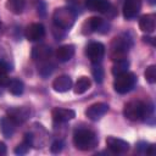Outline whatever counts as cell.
<instances>
[{
	"label": "cell",
	"mask_w": 156,
	"mask_h": 156,
	"mask_svg": "<svg viewBox=\"0 0 156 156\" xmlns=\"http://www.w3.org/2000/svg\"><path fill=\"white\" fill-rule=\"evenodd\" d=\"M152 105H146L141 101H129L124 105L123 115L129 121H146L149 117H152Z\"/></svg>",
	"instance_id": "1"
},
{
	"label": "cell",
	"mask_w": 156,
	"mask_h": 156,
	"mask_svg": "<svg viewBox=\"0 0 156 156\" xmlns=\"http://www.w3.org/2000/svg\"><path fill=\"white\" fill-rule=\"evenodd\" d=\"M73 144L78 150L87 151L96 146L98 136L95 135L94 132L89 129L79 128V129H76L73 133Z\"/></svg>",
	"instance_id": "2"
},
{
	"label": "cell",
	"mask_w": 156,
	"mask_h": 156,
	"mask_svg": "<svg viewBox=\"0 0 156 156\" xmlns=\"http://www.w3.org/2000/svg\"><path fill=\"white\" fill-rule=\"evenodd\" d=\"M52 20L57 28L69 29L76 22V12L68 6L57 7L52 13Z\"/></svg>",
	"instance_id": "3"
},
{
	"label": "cell",
	"mask_w": 156,
	"mask_h": 156,
	"mask_svg": "<svg viewBox=\"0 0 156 156\" xmlns=\"http://www.w3.org/2000/svg\"><path fill=\"white\" fill-rule=\"evenodd\" d=\"M135 82H136L135 74L127 71V72H123V73L116 76L115 82H113V88L117 93L126 94L134 88Z\"/></svg>",
	"instance_id": "4"
},
{
	"label": "cell",
	"mask_w": 156,
	"mask_h": 156,
	"mask_svg": "<svg viewBox=\"0 0 156 156\" xmlns=\"http://www.w3.org/2000/svg\"><path fill=\"white\" fill-rule=\"evenodd\" d=\"M130 46V40L128 38H122V37H118V38H115V40L112 41V45H111V56L112 58L116 61V60H119V58H123L126 52L128 51Z\"/></svg>",
	"instance_id": "5"
},
{
	"label": "cell",
	"mask_w": 156,
	"mask_h": 156,
	"mask_svg": "<svg viewBox=\"0 0 156 156\" xmlns=\"http://www.w3.org/2000/svg\"><path fill=\"white\" fill-rule=\"evenodd\" d=\"M85 52L93 63H100L105 55V46L99 41H93L87 46Z\"/></svg>",
	"instance_id": "6"
},
{
	"label": "cell",
	"mask_w": 156,
	"mask_h": 156,
	"mask_svg": "<svg viewBox=\"0 0 156 156\" xmlns=\"http://www.w3.org/2000/svg\"><path fill=\"white\" fill-rule=\"evenodd\" d=\"M83 29H85L84 33H91V32H101V33H105L106 30H108V24L102 18L91 17V18H89L84 23Z\"/></svg>",
	"instance_id": "7"
},
{
	"label": "cell",
	"mask_w": 156,
	"mask_h": 156,
	"mask_svg": "<svg viewBox=\"0 0 156 156\" xmlns=\"http://www.w3.org/2000/svg\"><path fill=\"white\" fill-rule=\"evenodd\" d=\"M106 145L108 150L113 154H124L129 150V143L123 139H118L115 136H108L106 139Z\"/></svg>",
	"instance_id": "8"
},
{
	"label": "cell",
	"mask_w": 156,
	"mask_h": 156,
	"mask_svg": "<svg viewBox=\"0 0 156 156\" xmlns=\"http://www.w3.org/2000/svg\"><path fill=\"white\" fill-rule=\"evenodd\" d=\"M24 35L29 41H38L44 38L45 28L41 23H32L26 28Z\"/></svg>",
	"instance_id": "9"
},
{
	"label": "cell",
	"mask_w": 156,
	"mask_h": 156,
	"mask_svg": "<svg viewBox=\"0 0 156 156\" xmlns=\"http://www.w3.org/2000/svg\"><path fill=\"white\" fill-rule=\"evenodd\" d=\"M108 111V106L105 102H96L93 104L91 106H89L85 111V116L91 119V121H98L100 119L106 112Z\"/></svg>",
	"instance_id": "10"
},
{
	"label": "cell",
	"mask_w": 156,
	"mask_h": 156,
	"mask_svg": "<svg viewBox=\"0 0 156 156\" xmlns=\"http://www.w3.org/2000/svg\"><path fill=\"white\" fill-rule=\"evenodd\" d=\"M122 10H123V16L127 20L134 18L141 10V0H126Z\"/></svg>",
	"instance_id": "11"
},
{
	"label": "cell",
	"mask_w": 156,
	"mask_h": 156,
	"mask_svg": "<svg viewBox=\"0 0 156 156\" xmlns=\"http://www.w3.org/2000/svg\"><path fill=\"white\" fill-rule=\"evenodd\" d=\"M29 110L27 107H12L7 110V117L11 118L16 124L23 123L29 117Z\"/></svg>",
	"instance_id": "12"
},
{
	"label": "cell",
	"mask_w": 156,
	"mask_h": 156,
	"mask_svg": "<svg viewBox=\"0 0 156 156\" xmlns=\"http://www.w3.org/2000/svg\"><path fill=\"white\" fill-rule=\"evenodd\" d=\"M85 5L89 10L101 13H108L111 10H113L108 0H85Z\"/></svg>",
	"instance_id": "13"
},
{
	"label": "cell",
	"mask_w": 156,
	"mask_h": 156,
	"mask_svg": "<svg viewBox=\"0 0 156 156\" xmlns=\"http://www.w3.org/2000/svg\"><path fill=\"white\" fill-rule=\"evenodd\" d=\"M54 121L58 122V123H63V122H68L71 119H73L76 117V112L71 108H61V107H56L52 110L51 112Z\"/></svg>",
	"instance_id": "14"
},
{
	"label": "cell",
	"mask_w": 156,
	"mask_h": 156,
	"mask_svg": "<svg viewBox=\"0 0 156 156\" xmlns=\"http://www.w3.org/2000/svg\"><path fill=\"white\" fill-rule=\"evenodd\" d=\"M52 88H54V90H56L58 93H66L72 88V79L66 74L58 76L57 78L54 79Z\"/></svg>",
	"instance_id": "15"
},
{
	"label": "cell",
	"mask_w": 156,
	"mask_h": 156,
	"mask_svg": "<svg viewBox=\"0 0 156 156\" xmlns=\"http://www.w3.org/2000/svg\"><path fill=\"white\" fill-rule=\"evenodd\" d=\"M74 51H76L74 45H72V44H66V45H62V46H60V48L57 49V51H56V57H57V60H58L60 62H67V61H69V60L73 57Z\"/></svg>",
	"instance_id": "16"
},
{
	"label": "cell",
	"mask_w": 156,
	"mask_h": 156,
	"mask_svg": "<svg viewBox=\"0 0 156 156\" xmlns=\"http://www.w3.org/2000/svg\"><path fill=\"white\" fill-rule=\"evenodd\" d=\"M155 23H156V17L154 13L144 15L139 20V28L145 33H152L155 29Z\"/></svg>",
	"instance_id": "17"
},
{
	"label": "cell",
	"mask_w": 156,
	"mask_h": 156,
	"mask_svg": "<svg viewBox=\"0 0 156 156\" xmlns=\"http://www.w3.org/2000/svg\"><path fill=\"white\" fill-rule=\"evenodd\" d=\"M15 128H16V123L7 116L0 119V129L5 138H11L15 133Z\"/></svg>",
	"instance_id": "18"
},
{
	"label": "cell",
	"mask_w": 156,
	"mask_h": 156,
	"mask_svg": "<svg viewBox=\"0 0 156 156\" xmlns=\"http://www.w3.org/2000/svg\"><path fill=\"white\" fill-rule=\"evenodd\" d=\"M51 56V49L46 45H39L33 48L32 57L37 61H46Z\"/></svg>",
	"instance_id": "19"
},
{
	"label": "cell",
	"mask_w": 156,
	"mask_h": 156,
	"mask_svg": "<svg viewBox=\"0 0 156 156\" xmlns=\"http://www.w3.org/2000/svg\"><path fill=\"white\" fill-rule=\"evenodd\" d=\"M24 6H26V0H7L6 1V9L13 15L22 13L24 10Z\"/></svg>",
	"instance_id": "20"
},
{
	"label": "cell",
	"mask_w": 156,
	"mask_h": 156,
	"mask_svg": "<svg viewBox=\"0 0 156 156\" xmlns=\"http://www.w3.org/2000/svg\"><path fill=\"white\" fill-rule=\"evenodd\" d=\"M6 87H7V90L12 95H21L23 93V90H24L23 82L20 80V79H16V78L15 79H10L9 83L6 84Z\"/></svg>",
	"instance_id": "21"
},
{
	"label": "cell",
	"mask_w": 156,
	"mask_h": 156,
	"mask_svg": "<svg viewBox=\"0 0 156 156\" xmlns=\"http://www.w3.org/2000/svg\"><path fill=\"white\" fill-rule=\"evenodd\" d=\"M90 85H91V82H90V79L88 78V77H80V78H78V80L76 82V84H74V93L76 94H84L89 88H90Z\"/></svg>",
	"instance_id": "22"
},
{
	"label": "cell",
	"mask_w": 156,
	"mask_h": 156,
	"mask_svg": "<svg viewBox=\"0 0 156 156\" xmlns=\"http://www.w3.org/2000/svg\"><path fill=\"white\" fill-rule=\"evenodd\" d=\"M128 67H129V61L123 57V58H119V60H116L115 61V65L112 67V73L113 76H118L123 72H127L128 71Z\"/></svg>",
	"instance_id": "23"
},
{
	"label": "cell",
	"mask_w": 156,
	"mask_h": 156,
	"mask_svg": "<svg viewBox=\"0 0 156 156\" xmlns=\"http://www.w3.org/2000/svg\"><path fill=\"white\" fill-rule=\"evenodd\" d=\"M9 67H7V65L4 62V61H1L0 60V85H6L7 83H9V80H10V78H9Z\"/></svg>",
	"instance_id": "24"
},
{
	"label": "cell",
	"mask_w": 156,
	"mask_h": 156,
	"mask_svg": "<svg viewBox=\"0 0 156 156\" xmlns=\"http://www.w3.org/2000/svg\"><path fill=\"white\" fill-rule=\"evenodd\" d=\"M145 79L150 83V84H154L156 82V66L155 65H151L149 66L146 69H145Z\"/></svg>",
	"instance_id": "25"
},
{
	"label": "cell",
	"mask_w": 156,
	"mask_h": 156,
	"mask_svg": "<svg viewBox=\"0 0 156 156\" xmlns=\"http://www.w3.org/2000/svg\"><path fill=\"white\" fill-rule=\"evenodd\" d=\"M91 72H93V76L95 78V80L98 83H101L102 82V78H104V69L101 68V66L99 63H94Z\"/></svg>",
	"instance_id": "26"
},
{
	"label": "cell",
	"mask_w": 156,
	"mask_h": 156,
	"mask_svg": "<svg viewBox=\"0 0 156 156\" xmlns=\"http://www.w3.org/2000/svg\"><path fill=\"white\" fill-rule=\"evenodd\" d=\"M52 71H54V65L48 63V62H45V63H44L43 66H40V68H39V73H40L43 77L50 76Z\"/></svg>",
	"instance_id": "27"
},
{
	"label": "cell",
	"mask_w": 156,
	"mask_h": 156,
	"mask_svg": "<svg viewBox=\"0 0 156 156\" xmlns=\"http://www.w3.org/2000/svg\"><path fill=\"white\" fill-rule=\"evenodd\" d=\"M29 146H30V145H29L27 141H23L22 144L17 145V147L15 149V154H17V155H24V154L28 152Z\"/></svg>",
	"instance_id": "28"
},
{
	"label": "cell",
	"mask_w": 156,
	"mask_h": 156,
	"mask_svg": "<svg viewBox=\"0 0 156 156\" xmlns=\"http://www.w3.org/2000/svg\"><path fill=\"white\" fill-rule=\"evenodd\" d=\"M62 147H63V143L61 140H56V141L52 143V145H51L50 149H51V152L57 154V152H60L62 150Z\"/></svg>",
	"instance_id": "29"
},
{
	"label": "cell",
	"mask_w": 156,
	"mask_h": 156,
	"mask_svg": "<svg viewBox=\"0 0 156 156\" xmlns=\"http://www.w3.org/2000/svg\"><path fill=\"white\" fill-rule=\"evenodd\" d=\"M147 146L149 144L147 143H139L138 144V152H141V154H146V150H147Z\"/></svg>",
	"instance_id": "30"
},
{
	"label": "cell",
	"mask_w": 156,
	"mask_h": 156,
	"mask_svg": "<svg viewBox=\"0 0 156 156\" xmlns=\"http://www.w3.org/2000/svg\"><path fill=\"white\" fill-rule=\"evenodd\" d=\"M5 154H6V145H5V143L0 141V156H2Z\"/></svg>",
	"instance_id": "31"
},
{
	"label": "cell",
	"mask_w": 156,
	"mask_h": 156,
	"mask_svg": "<svg viewBox=\"0 0 156 156\" xmlns=\"http://www.w3.org/2000/svg\"><path fill=\"white\" fill-rule=\"evenodd\" d=\"M2 94V85H0V95Z\"/></svg>",
	"instance_id": "32"
},
{
	"label": "cell",
	"mask_w": 156,
	"mask_h": 156,
	"mask_svg": "<svg viewBox=\"0 0 156 156\" xmlns=\"http://www.w3.org/2000/svg\"><path fill=\"white\" fill-rule=\"evenodd\" d=\"M1 30H2V26H1V23H0V34H1Z\"/></svg>",
	"instance_id": "33"
},
{
	"label": "cell",
	"mask_w": 156,
	"mask_h": 156,
	"mask_svg": "<svg viewBox=\"0 0 156 156\" xmlns=\"http://www.w3.org/2000/svg\"><path fill=\"white\" fill-rule=\"evenodd\" d=\"M149 1H150L151 4H155V0H149Z\"/></svg>",
	"instance_id": "34"
}]
</instances>
